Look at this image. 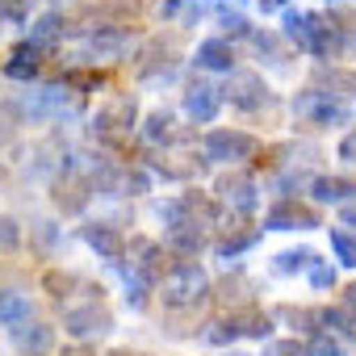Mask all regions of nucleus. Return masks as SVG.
Listing matches in <instances>:
<instances>
[{"instance_id": "nucleus-10", "label": "nucleus", "mask_w": 356, "mask_h": 356, "mask_svg": "<svg viewBox=\"0 0 356 356\" xmlns=\"http://www.w3.org/2000/svg\"><path fill=\"white\" fill-rule=\"evenodd\" d=\"M92 197V185H88V176L76 172V163H63V176L55 181V206L63 214H80Z\"/></svg>"}, {"instance_id": "nucleus-17", "label": "nucleus", "mask_w": 356, "mask_h": 356, "mask_svg": "<svg viewBox=\"0 0 356 356\" xmlns=\"http://www.w3.org/2000/svg\"><path fill=\"white\" fill-rule=\"evenodd\" d=\"M63 13H38L34 17V26H30V42L38 47V51H51L59 38H63Z\"/></svg>"}, {"instance_id": "nucleus-34", "label": "nucleus", "mask_w": 356, "mask_h": 356, "mask_svg": "<svg viewBox=\"0 0 356 356\" xmlns=\"http://www.w3.org/2000/svg\"><path fill=\"white\" fill-rule=\"evenodd\" d=\"M306 277H310L314 289H335V268H331L327 260H314V264L306 268Z\"/></svg>"}, {"instance_id": "nucleus-12", "label": "nucleus", "mask_w": 356, "mask_h": 356, "mask_svg": "<svg viewBox=\"0 0 356 356\" xmlns=\"http://www.w3.org/2000/svg\"><path fill=\"white\" fill-rule=\"evenodd\" d=\"M80 235H84V243H88L101 260H113V264H118V260L126 256V239H122V231L109 227V222H84Z\"/></svg>"}, {"instance_id": "nucleus-25", "label": "nucleus", "mask_w": 356, "mask_h": 356, "mask_svg": "<svg viewBox=\"0 0 356 356\" xmlns=\"http://www.w3.org/2000/svg\"><path fill=\"white\" fill-rule=\"evenodd\" d=\"M143 138H147V143H172V138H176L172 113H163V109L147 113V122H143Z\"/></svg>"}, {"instance_id": "nucleus-18", "label": "nucleus", "mask_w": 356, "mask_h": 356, "mask_svg": "<svg viewBox=\"0 0 356 356\" xmlns=\"http://www.w3.org/2000/svg\"><path fill=\"white\" fill-rule=\"evenodd\" d=\"M264 239V231L260 227H243V231H227L218 243H214V252L222 256V260H235V256H243L248 248H256Z\"/></svg>"}, {"instance_id": "nucleus-8", "label": "nucleus", "mask_w": 356, "mask_h": 356, "mask_svg": "<svg viewBox=\"0 0 356 356\" xmlns=\"http://www.w3.org/2000/svg\"><path fill=\"white\" fill-rule=\"evenodd\" d=\"M214 193H218V202L231 206L235 214H252V210L260 206V185L252 181L248 172H227V176H218Z\"/></svg>"}, {"instance_id": "nucleus-3", "label": "nucleus", "mask_w": 356, "mask_h": 356, "mask_svg": "<svg viewBox=\"0 0 356 356\" xmlns=\"http://www.w3.org/2000/svg\"><path fill=\"white\" fill-rule=\"evenodd\" d=\"M293 113H298L302 122H310V126H343V122H348V105H343L339 97L314 88V84L293 97Z\"/></svg>"}, {"instance_id": "nucleus-22", "label": "nucleus", "mask_w": 356, "mask_h": 356, "mask_svg": "<svg viewBox=\"0 0 356 356\" xmlns=\"http://www.w3.org/2000/svg\"><path fill=\"white\" fill-rule=\"evenodd\" d=\"M310 264H314V252L310 248H289V252H281L273 260V273L277 277H293V273H306Z\"/></svg>"}, {"instance_id": "nucleus-45", "label": "nucleus", "mask_w": 356, "mask_h": 356, "mask_svg": "<svg viewBox=\"0 0 356 356\" xmlns=\"http://www.w3.org/2000/svg\"><path fill=\"white\" fill-rule=\"evenodd\" d=\"M109 356H134V352H126V348H113V352H109Z\"/></svg>"}, {"instance_id": "nucleus-28", "label": "nucleus", "mask_w": 356, "mask_h": 356, "mask_svg": "<svg viewBox=\"0 0 356 356\" xmlns=\"http://www.w3.org/2000/svg\"><path fill=\"white\" fill-rule=\"evenodd\" d=\"M277 318H285V323H293L298 331H314V323H318V310H293V306H277L273 310V323ZM318 335V331H314Z\"/></svg>"}, {"instance_id": "nucleus-33", "label": "nucleus", "mask_w": 356, "mask_h": 356, "mask_svg": "<svg viewBox=\"0 0 356 356\" xmlns=\"http://www.w3.org/2000/svg\"><path fill=\"white\" fill-rule=\"evenodd\" d=\"M218 22H222V30H227L231 38H252V26H248V17H243V13L222 9V13H218Z\"/></svg>"}, {"instance_id": "nucleus-1", "label": "nucleus", "mask_w": 356, "mask_h": 356, "mask_svg": "<svg viewBox=\"0 0 356 356\" xmlns=\"http://www.w3.org/2000/svg\"><path fill=\"white\" fill-rule=\"evenodd\" d=\"M285 38L298 47V51H306V55H314V59H331V55H339L343 51V34L331 26V22H323L318 13H285Z\"/></svg>"}, {"instance_id": "nucleus-35", "label": "nucleus", "mask_w": 356, "mask_h": 356, "mask_svg": "<svg viewBox=\"0 0 356 356\" xmlns=\"http://www.w3.org/2000/svg\"><path fill=\"white\" fill-rule=\"evenodd\" d=\"M26 13H30V0H0V22L17 26V22H26Z\"/></svg>"}, {"instance_id": "nucleus-14", "label": "nucleus", "mask_w": 356, "mask_h": 356, "mask_svg": "<svg viewBox=\"0 0 356 356\" xmlns=\"http://www.w3.org/2000/svg\"><path fill=\"white\" fill-rule=\"evenodd\" d=\"M193 63L202 67V72H235V47L227 42V38H206V42H197V55H193Z\"/></svg>"}, {"instance_id": "nucleus-9", "label": "nucleus", "mask_w": 356, "mask_h": 356, "mask_svg": "<svg viewBox=\"0 0 356 356\" xmlns=\"http://www.w3.org/2000/svg\"><path fill=\"white\" fill-rule=\"evenodd\" d=\"M314 227H323L318 210H314V206H302V202H293V197H281V202L264 214V231H314Z\"/></svg>"}, {"instance_id": "nucleus-15", "label": "nucleus", "mask_w": 356, "mask_h": 356, "mask_svg": "<svg viewBox=\"0 0 356 356\" xmlns=\"http://www.w3.org/2000/svg\"><path fill=\"white\" fill-rule=\"evenodd\" d=\"M310 193H314V202H339L343 206L356 197V181H348V176H314Z\"/></svg>"}, {"instance_id": "nucleus-2", "label": "nucleus", "mask_w": 356, "mask_h": 356, "mask_svg": "<svg viewBox=\"0 0 356 356\" xmlns=\"http://www.w3.org/2000/svg\"><path fill=\"white\" fill-rule=\"evenodd\" d=\"M155 289H159L163 306L185 310V306H197V302H206V298H210V277L202 273V264H197V260H176V264L168 268V277H163Z\"/></svg>"}, {"instance_id": "nucleus-4", "label": "nucleus", "mask_w": 356, "mask_h": 356, "mask_svg": "<svg viewBox=\"0 0 356 356\" xmlns=\"http://www.w3.org/2000/svg\"><path fill=\"white\" fill-rule=\"evenodd\" d=\"M202 151L214 163H239V159H252L260 151V138H252L243 130H210L206 143H202Z\"/></svg>"}, {"instance_id": "nucleus-20", "label": "nucleus", "mask_w": 356, "mask_h": 356, "mask_svg": "<svg viewBox=\"0 0 356 356\" xmlns=\"http://www.w3.org/2000/svg\"><path fill=\"white\" fill-rule=\"evenodd\" d=\"M323 92L331 97H356V72H343V67H318V84Z\"/></svg>"}, {"instance_id": "nucleus-19", "label": "nucleus", "mask_w": 356, "mask_h": 356, "mask_svg": "<svg viewBox=\"0 0 356 356\" xmlns=\"http://www.w3.org/2000/svg\"><path fill=\"white\" fill-rule=\"evenodd\" d=\"M30 318H34V306H30L26 293H0V327L17 331V327L30 323Z\"/></svg>"}, {"instance_id": "nucleus-29", "label": "nucleus", "mask_w": 356, "mask_h": 356, "mask_svg": "<svg viewBox=\"0 0 356 356\" xmlns=\"http://www.w3.org/2000/svg\"><path fill=\"white\" fill-rule=\"evenodd\" d=\"M302 356H348V352H343L339 339H331L327 331H318L310 343H302Z\"/></svg>"}, {"instance_id": "nucleus-37", "label": "nucleus", "mask_w": 356, "mask_h": 356, "mask_svg": "<svg viewBox=\"0 0 356 356\" xmlns=\"http://www.w3.org/2000/svg\"><path fill=\"white\" fill-rule=\"evenodd\" d=\"M5 76H9V80H34V76H38V63H30V59H9V63H5Z\"/></svg>"}, {"instance_id": "nucleus-43", "label": "nucleus", "mask_w": 356, "mask_h": 356, "mask_svg": "<svg viewBox=\"0 0 356 356\" xmlns=\"http://www.w3.org/2000/svg\"><path fill=\"white\" fill-rule=\"evenodd\" d=\"M260 9H264V13H273V9H285V0H260Z\"/></svg>"}, {"instance_id": "nucleus-36", "label": "nucleus", "mask_w": 356, "mask_h": 356, "mask_svg": "<svg viewBox=\"0 0 356 356\" xmlns=\"http://www.w3.org/2000/svg\"><path fill=\"white\" fill-rule=\"evenodd\" d=\"M22 243V227L13 218H0V252H17Z\"/></svg>"}, {"instance_id": "nucleus-39", "label": "nucleus", "mask_w": 356, "mask_h": 356, "mask_svg": "<svg viewBox=\"0 0 356 356\" xmlns=\"http://www.w3.org/2000/svg\"><path fill=\"white\" fill-rule=\"evenodd\" d=\"M264 356H302V343L298 339H277L264 348Z\"/></svg>"}, {"instance_id": "nucleus-21", "label": "nucleus", "mask_w": 356, "mask_h": 356, "mask_svg": "<svg viewBox=\"0 0 356 356\" xmlns=\"http://www.w3.org/2000/svg\"><path fill=\"white\" fill-rule=\"evenodd\" d=\"M126 51V30H97L88 38V55L92 59H118Z\"/></svg>"}, {"instance_id": "nucleus-31", "label": "nucleus", "mask_w": 356, "mask_h": 356, "mask_svg": "<svg viewBox=\"0 0 356 356\" xmlns=\"http://www.w3.org/2000/svg\"><path fill=\"white\" fill-rule=\"evenodd\" d=\"M122 277H126V302H130L134 310H143V306H147V293H151V285H147V281H138V277H134L126 264H122Z\"/></svg>"}, {"instance_id": "nucleus-44", "label": "nucleus", "mask_w": 356, "mask_h": 356, "mask_svg": "<svg viewBox=\"0 0 356 356\" xmlns=\"http://www.w3.org/2000/svg\"><path fill=\"white\" fill-rule=\"evenodd\" d=\"M348 306H352V310H356V281H352V285H348Z\"/></svg>"}, {"instance_id": "nucleus-23", "label": "nucleus", "mask_w": 356, "mask_h": 356, "mask_svg": "<svg viewBox=\"0 0 356 356\" xmlns=\"http://www.w3.org/2000/svg\"><path fill=\"white\" fill-rule=\"evenodd\" d=\"M318 323H323V327H331V331H343V335H352V339H356V310H352L348 302L318 310Z\"/></svg>"}, {"instance_id": "nucleus-27", "label": "nucleus", "mask_w": 356, "mask_h": 356, "mask_svg": "<svg viewBox=\"0 0 356 356\" xmlns=\"http://www.w3.org/2000/svg\"><path fill=\"white\" fill-rule=\"evenodd\" d=\"M331 252H335V260H339V264L356 268V235H352V231L331 227Z\"/></svg>"}, {"instance_id": "nucleus-5", "label": "nucleus", "mask_w": 356, "mask_h": 356, "mask_svg": "<svg viewBox=\"0 0 356 356\" xmlns=\"http://www.w3.org/2000/svg\"><path fill=\"white\" fill-rule=\"evenodd\" d=\"M126 268H130L138 281H147V285L155 289V285L168 277V268H172V264H168V248L155 243V239H134V243H130V264H126Z\"/></svg>"}, {"instance_id": "nucleus-38", "label": "nucleus", "mask_w": 356, "mask_h": 356, "mask_svg": "<svg viewBox=\"0 0 356 356\" xmlns=\"http://www.w3.org/2000/svg\"><path fill=\"white\" fill-rule=\"evenodd\" d=\"M63 84H67V88H97V84H101V76H97V72H67V76H63Z\"/></svg>"}, {"instance_id": "nucleus-7", "label": "nucleus", "mask_w": 356, "mask_h": 356, "mask_svg": "<svg viewBox=\"0 0 356 356\" xmlns=\"http://www.w3.org/2000/svg\"><path fill=\"white\" fill-rule=\"evenodd\" d=\"M268 97H273V92H268L264 76H256V72H231V80H227V88H222V101H231V105L243 109V113L264 109Z\"/></svg>"}, {"instance_id": "nucleus-32", "label": "nucleus", "mask_w": 356, "mask_h": 356, "mask_svg": "<svg viewBox=\"0 0 356 356\" xmlns=\"http://www.w3.org/2000/svg\"><path fill=\"white\" fill-rule=\"evenodd\" d=\"M42 285H47V293L63 298L67 289H76V285H80V277H76V273H59V268H55V273H47V277H42Z\"/></svg>"}, {"instance_id": "nucleus-42", "label": "nucleus", "mask_w": 356, "mask_h": 356, "mask_svg": "<svg viewBox=\"0 0 356 356\" xmlns=\"http://www.w3.org/2000/svg\"><path fill=\"white\" fill-rule=\"evenodd\" d=\"M59 356H97V352H92V348H84V343H72V348H63Z\"/></svg>"}, {"instance_id": "nucleus-40", "label": "nucleus", "mask_w": 356, "mask_h": 356, "mask_svg": "<svg viewBox=\"0 0 356 356\" xmlns=\"http://www.w3.org/2000/svg\"><path fill=\"white\" fill-rule=\"evenodd\" d=\"M339 159H348V163H356V130L339 138Z\"/></svg>"}, {"instance_id": "nucleus-46", "label": "nucleus", "mask_w": 356, "mask_h": 356, "mask_svg": "<svg viewBox=\"0 0 356 356\" xmlns=\"http://www.w3.org/2000/svg\"><path fill=\"white\" fill-rule=\"evenodd\" d=\"M222 356H248V352H222Z\"/></svg>"}, {"instance_id": "nucleus-11", "label": "nucleus", "mask_w": 356, "mask_h": 356, "mask_svg": "<svg viewBox=\"0 0 356 356\" xmlns=\"http://www.w3.org/2000/svg\"><path fill=\"white\" fill-rule=\"evenodd\" d=\"M218 109H222V88H218V84L193 80V84L185 88V113H189L193 122H214Z\"/></svg>"}, {"instance_id": "nucleus-26", "label": "nucleus", "mask_w": 356, "mask_h": 356, "mask_svg": "<svg viewBox=\"0 0 356 356\" xmlns=\"http://www.w3.org/2000/svg\"><path fill=\"white\" fill-rule=\"evenodd\" d=\"M202 339L206 343H235L239 339V323H235V314L231 318H214V323H206V331H202Z\"/></svg>"}, {"instance_id": "nucleus-41", "label": "nucleus", "mask_w": 356, "mask_h": 356, "mask_svg": "<svg viewBox=\"0 0 356 356\" xmlns=\"http://www.w3.org/2000/svg\"><path fill=\"white\" fill-rule=\"evenodd\" d=\"M339 222H343V227H356V197L339 206Z\"/></svg>"}, {"instance_id": "nucleus-6", "label": "nucleus", "mask_w": 356, "mask_h": 356, "mask_svg": "<svg viewBox=\"0 0 356 356\" xmlns=\"http://www.w3.org/2000/svg\"><path fill=\"white\" fill-rule=\"evenodd\" d=\"M63 331L76 339H97L113 331V314L101 302H84V306H67L63 310Z\"/></svg>"}, {"instance_id": "nucleus-30", "label": "nucleus", "mask_w": 356, "mask_h": 356, "mask_svg": "<svg viewBox=\"0 0 356 356\" xmlns=\"http://www.w3.org/2000/svg\"><path fill=\"white\" fill-rule=\"evenodd\" d=\"M22 109L17 105H0V147H9L13 138H17V126H22Z\"/></svg>"}, {"instance_id": "nucleus-13", "label": "nucleus", "mask_w": 356, "mask_h": 356, "mask_svg": "<svg viewBox=\"0 0 356 356\" xmlns=\"http://www.w3.org/2000/svg\"><path fill=\"white\" fill-rule=\"evenodd\" d=\"M13 343H17L22 356H51V352H55V327L30 318V323H22V327L13 331Z\"/></svg>"}, {"instance_id": "nucleus-47", "label": "nucleus", "mask_w": 356, "mask_h": 356, "mask_svg": "<svg viewBox=\"0 0 356 356\" xmlns=\"http://www.w3.org/2000/svg\"><path fill=\"white\" fill-rule=\"evenodd\" d=\"M331 5H339V0H331Z\"/></svg>"}, {"instance_id": "nucleus-24", "label": "nucleus", "mask_w": 356, "mask_h": 356, "mask_svg": "<svg viewBox=\"0 0 356 356\" xmlns=\"http://www.w3.org/2000/svg\"><path fill=\"white\" fill-rule=\"evenodd\" d=\"M235 323H239V335H252V339L273 335V314L268 310H243V314H235Z\"/></svg>"}, {"instance_id": "nucleus-16", "label": "nucleus", "mask_w": 356, "mask_h": 356, "mask_svg": "<svg viewBox=\"0 0 356 356\" xmlns=\"http://www.w3.org/2000/svg\"><path fill=\"white\" fill-rule=\"evenodd\" d=\"M163 248L176 252L181 260H189V256H197L206 248V235H202V227H172L168 239H163Z\"/></svg>"}]
</instances>
